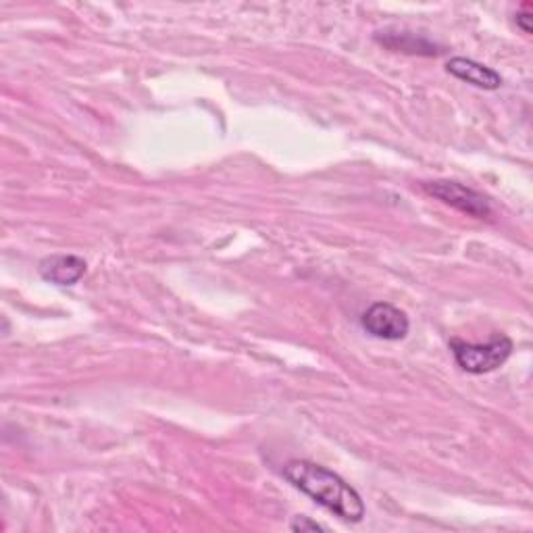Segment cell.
I'll return each instance as SVG.
<instances>
[{
    "label": "cell",
    "instance_id": "3957f363",
    "mask_svg": "<svg viewBox=\"0 0 533 533\" xmlns=\"http://www.w3.org/2000/svg\"><path fill=\"white\" fill-rule=\"evenodd\" d=\"M421 188L434 196L436 200L444 202L450 209L465 213L473 219H488L492 217V205L490 200L479 194L477 190L459 184V182H450V180H436V182H423Z\"/></svg>",
    "mask_w": 533,
    "mask_h": 533
},
{
    "label": "cell",
    "instance_id": "7a4b0ae2",
    "mask_svg": "<svg viewBox=\"0 0 533 533\" xmlns=\"http://www.w3.org/2000/svg\"><path fill=\"white\" fill-rule=\"evenodd\" d=\"M513 348H515L513 340L504 334L492 336V340L486 344H471L456 338L450 342V350L456 365L471 375H484L496 371L509 361Z\"/></svg>",
    "mask_w": 533,
    "mask_h": 533
},
{
    "label": "cell",
    "instance_id": "277c9868",
    "mask_svg": "<svg viewBox=\"0 0 533 533\" xmlns=\"http://www.w3.org/2000/svg\"><path fill=\"white\" fill-rule=\"evenodd\" d=\"M361 325L367 334L377 340L398 342L409 336L411 321L404 311L390 302H375L363 313Z\"/></svg>",
    "mask_w": 533,
    "mask_h": 533
},
{
    "label": "cell",
    "instance_id": "8992f818",
    "mask_svg": "<svg viewBox=\"0 0 533 533\" xmlns=\"http://www.w3.org/2000/svg\"><path fill=\"white\" fill-rule=\"evenodd\" d=\"M88 265L75 255H50L38 263V273L44 282L55 286H75L84 277Z\"/></svg>",
    "mask_w": 533,
    "mask_h": 533
},
{
    "label": "cell",
    "instance_id": "52a82bcc",
    "mask_svg": "<svg viewBox=\"0 0 533 533\" xmlns=\"http://www.w3.org/2000/svg\"><path fill=\"white\" fill-rule=\"evenodd\" d=\"M446 69L450 75H454L456 80L467 82L479 90H498L502 86L500 73H496L494 69L481 65L473 59H467V57L450 59Z\"/></svg>",
    "mask_w": 533,
    "mask_h": 533
},
{
    "label": "cell",
    "instance_id": "ba28073f",
    "mask_svg": "<svg viewBox=\"0 0 533 533\" xmlns=\"http://www.w3.org/2000/svg\"><path fill=\"white\" fill-rule=\"evenodd\" d=\"M290 529L292 531H300V533H304V531H325V527L321 523L311 521L309 517H294V521L290 523Z\"/></svg>",
    "mask_w": 533,
    "mask_h": 533
},
{
    "label": "cell",
    "instance_id": "9c48e42d",
    "mask_svg": "<svg viewBox=\"0 0 533 533\" xmlns=\"http://www.w3.org/2000/svg\"><path fill=\"white\" fill-rule=\"evenodd\" d=\"M517 25L525 32L531 34V13H529V5L523 7V11L517 13Z\"/></svg>",
    "mask_w": 533,
    "mask_h": 533
},
{
    "label": "cell",
    "instance_id": "5b68a950",
    "mask_svg": "<svg viewBox=\"0 0 533 533\" xmlns=\"http://www.w3.org/2000/svg\"><path fill=\"white\" fill-rule=\"evenodd\" d=\"M375 42L382 44L394 53L417 55V57H438L442 55V46L431 42L423 34H415L409 30H384L375 34Z\"/></svg>",
    "mask_w": 533,
    "mask_h": 533
},
{
    "label": "cell",
    "instance_id": "6da1fadb",
    "mask_svg": "<svg viewBox=\"0 0 533 533\" xmlns=\"http://www.w3.org/2000/svg\"><path fill=\"white\" fill-rule=\"evenodd\" d=\"M282 473L296 490L313 498L329 513H334L336 517L348 523L363 521L365 502L361 494L350 484H346L338 473L329 471L317 463L300 459L286 463Z\"/></svg>",
    "mask_w": 533,
    "mask_h": 533
}]
</instances>
